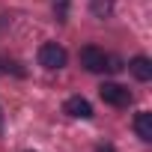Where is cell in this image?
Masks as SVG:
<instances>
[{
	"label": "cell",
	"mask_w": 152,
	"mask_h": 152,
	"mask_svg": "<svg viewBox=\"0 0 152 152\" xmlns=\"http://www.w3.org/2000/svg\"><path fill=\"white\" fill-rule=\"evenodd\" d=\"M81 66L87 72H104L107 69V54L96 45H87V48H81Z\"/></svg>",
	"instance_id": "cell-3"
},
{
	"label": "cell",
	"mask_w": 152,
	"mask_h": 152,
	"mask_svg": "<svg viewBox=\"0 0 152 152\" xmlns=\"http://www.w3.org/2000/svg\"><path fill=\"white\" fill-rule=\"evenodd\" d=\"M102 152H110V149H102Z\"/></svg>",
	"instance_id": "cell-9"
},
{
	"label": "cell",
	"mask_w": 152,
	"mask_h": 152,
	"mask_svg": "<svg viewBox=\"0 0 152 152\" xmlns=\"http://www.w3.org/2000/svg\"><path fill=\"white\" fill-rule=\"evenodd\" d=\"M63 110H66L69 116H75V119H90V116H93V104H90L87 99H81V96H72V99H66Z\"/></svg>",
	"instance_id": "cell-4"
},
{
	"label": "cell",
	"mask_w": 152,
	"mask_h": 152,
	"mask_svg": "<svg viewBox=\"0 0 152 152\" xmlns=\"http://www.w3.org/2000/svg\"><path fill=\"white\" fill-rule=\"evenodd\" d=\"M128 69H131V75L137 81H149L152 78V63H149V57H134L131 63H128Z\"/></svg>",
	"instance_id": "cell-6"
},
{
	"label": "cell",
	"mask_w": 152,
	"mask_h": 152,
	"mask_svg": "<svg viewBox=\"0 0 152 152\" xmlns=\"http://www.w3.org/2000/svg\"><path fill=\"white\" fill-rule=\"evenodd\" d=\"M134 131H137V137L140 140H152V113L149 110H140L137 116H134Z\"/></svg>",
	"instance_id": "cell-5"
},
{
	"label": "cell",
	"mask_w": 152,
	"mask_h": 152,
	"mask_svg": "<svg viewBox=\"0 0 152 152\" xmlns=\"http://www.w3.org/2000/svg\"><path fill=\"white\" fill-rule=\"evenodd\" d=\"M0 134H3V107H0Z\"/></svg>",
	"instance_id": "cell-8"
},
{
	"label": "cell",
	"mask_w": 152,
	"mask_h": 152,
	"mask_svg": "<svg viewBox=\"0 0 152 152\" xmlns=\"http://www.w3.org/2000/svg\"><path fill=\"white\" fill-rule=\"evenodd\" d=\"M66 60H69V54H66V48H63V45H57V42H45V45L39 48V66H45L48 72L63 69V66H66Z\"/></svg>",
	"instance_id": "cell-1"
},
{
	"label": "cell",
	"mask_w": 152,
	"mask_h": 152,
	"mask_svg": "<svg viewBox=\"0 0 152 152\" xmlns=\"http://www.w3.org/2000/svg\"><path fill=\"white\" fill-rule=\"evenodd\" d=\"M54 3H57V9H60V18L66 15V3H69V0H54Z\"/></svg>",
	"instance_id": "cell-7"
},
{
	"label": "cell",
	"mask_w": 152,
	"mask_h": 152,
	"mask_svg": "<svg viewBox=\"0 0 152 152\" xmlns=\"http://www.w3.org/2000/svg\"><path fill=\"white\" fill-rule=\"evenodd\" d=\"M99 96H102V102L110 104V107H128V104H131V93H128L122 84H113V81L102 84V87H99Z\"/></svg>",
	"instance_id": "cell-2"
}]
</instances>
